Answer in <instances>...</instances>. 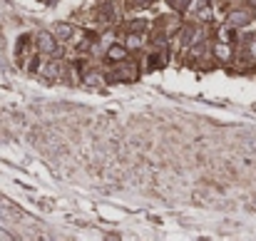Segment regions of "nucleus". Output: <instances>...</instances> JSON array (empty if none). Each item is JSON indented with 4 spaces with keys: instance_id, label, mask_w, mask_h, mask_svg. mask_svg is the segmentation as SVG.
Masks as SVG:
<instances>
[{
    "instance_id": "6",
    "label": "nucleus",
    "mask_w": 256,
    "mask_h": 241,
    "mask_svg": "<svg viewBox=\"0 0 256 241\" xmlns=\"http://www.w3.org/2000/svg\"><path fill=\"white\" fill-rule=\"evenodd\" d=\"M30 48H32V38H30V35H22V38L18 40V48H15V60H18L20 68L25 65V58L32 52Z\"/></svg>"
},
{
    "instance_id": "13",
    "label": "nucleus",
    "mask_w": 256,
    "mask_h": 241,
    "mask_svg": "<svg viewBox=\"0 0 256 241\" xmlns=\"http://www.w3.org/2000/svg\"><path fill=\"white\" fill-rule=\"evenodd\" d=\"M40 55H42V52H40ZM40 55H35V58L28 62V70H30V72H38V70H40Z\"/></svg>"
},
{
    "instance_id": "8",
    "label": "nucleus",
    "mask_w": 256,
    "mask_h": 241,
    "mask_svg": "<svg viewBox=\"0 0 256 241\" xmlns=\"http://www.w3.org/2000/svg\"><path fill=\"white\" fill-rule=\"evenodd\" d=\"M82 82H85L87 87H104V72H100V70H87L85 75H82Z\"/></svg>"
},
{
    "instance_id": "9",
    "label": "nucleus",
    "mask_w": 256,
    "mask_h": 241,
    "mask_svg": "<svg viewBox=\"0 0 256 241\" xmlns=\"http://www.w3.org/2000/svg\"><path fill=\"white\" fill-rule=\"evenodd\" d=\"M124 35H127V38H124L127 50H137V48L144 45V32H124Z\"/></svg>"
},
{
    "instance_id": "3",
    "label": "nucleus",
    "mask_w": 256,
    "mask_h": 241,
    "mask_svg": "<svg viewBox=\"0 0 256 241\" xmlns=\"http://www.w3.org/2000/svg\"><path fill=\"white\" fill-rule=\"evenodd\" d=\"M164 65H167V52H164L162 45H157V50H152V52L147 55L144 70H147V72H154V70H164Z\"/></svg>"
},
{
    "instance_id": "4",
    "label": "nucleus",
    "mask_w": 256,
    "mask_h": 241,
    "mask_svg": "<svg viewBox=\"0 0 256 241\" xmlns=\"http://www.w3.org/2000/svg\"><path fill=\"white\" fill-rule=\"evenodd\" d=\"M127 45L124 42H112L110 48H107V52H104V58H107V62H112V65H117V62H124L127 60Z\"/></svg>"
},
{
    "instance_id": "5",
    "label": "nucleus",
    "mask_w": 256,
    "mask_h": 241,
    "mask_svg": "<svg viewBox=\"0 0 256 241\" xmlns=\"http://www.w3.org/2000/svg\"><path fill=\"white\" fill-rule=\"evenodd\" d=\"M252 18H254V8L234 10V12H229V25H232V28H244Z\"/></svg>"
},
{
    "instance_id": "2",
    "label": "nucleus",
    "mask_w": 256,
    "mask_h": 241,
    "mask_svg": "<svg viewBox=\"0 0 256 241\" xmlns=\"http://www.w3.org/2000/svg\"><path fill=\"white\" fill-rule=\"evenodd\" d=\"M140 78V65L137 62H127V65H120L117 62V68H114V72L110 75V80L112 82H132Z\"/></svg>"
},
{
    "instance_id": "11",
    "label": "nucleus",
    "mask_w": 256,
    "mask_h": 241,
    "mask_svg": "<svg viewBox=\"0 0 256 241\" xmlns=\"http://www.w3.org/2000/svg\"><path fill=\"white\" fill-rule=\"evenodd\" d=\"M147 28H150L147 20H130V22H124V32H144L147 35Z\"/></svg>"
},
{
    "instance_id": "7",
    "label": "nucleus",
    "mask_w": 256,
    "mask_h": 241,
    "mask_svg": "<svg viewBox=\"0 0 256 241\" xmlns=\"http://www.w3.org/2000/svg\"><path fill=\"white\" fill-rule=\"evenodd\" d=\"M97 20L100 22H107V25H112V22H117V12H114V8H112V2H102L100 8H97Z\"/></svg>"
},
{
    "instance_id": "1",
    "label": "nucleus",
    "mask_w": 256,
    "mask_h": 241,
    "mask_svg": "<svg viewBox=\"0 0 256 241\" xmlns=\"http://www.w3.org/2000/svg\"><path fill=\"white\" fill-rule=\"evenodd\" d=\"M38 50L48 58H58L60 55V42L55 38V32H40L38 35Z\"/></svg>"
},
{
    "instance_id": "12",
    "label": "nucleus",
    "mask_w": 256,
    "mask_h": 241,
    "mask_svg": "<svg viewBox=\"0 0 256 241\" xmlns=\"http://www.w3.org/2000/svg\"><path fill=\"white\" fill-rule=\"evenodd\" d=\"M75 35H78V32H75L70 25H55V38H58V40H65V42H68V40H72Z\"/></svg>"
},
{
    "instance_id": "10",
    "label": "nucleus",
    "mask_w": 256,
    "mask_h": 241,
    "mask_svg": "<svg viewBox=\"0 0 256 241\" xmlns=\"http://www.w3.org/2000/svg\"><path fill=\"white\" fill-rule=\"evenodd\" d=\"M214 55H216L219 60H224V62H226V60H232V55H234V52H232V42L219 40V42L214 45Z\"/></svg>"
},
{
    "instance_id": "15",
    "label": "nucleus",
    "mask_w": 256,
    "mask_h": 241,
    "mask_svg": "<svg viewBox=\"0 0 256 241\" xmlns=\"http://www.w3.org/2000/svg\"><path fill=\"white\" fill-rule=\"evenodd\" d=\"M132 2H134V5H150L152 0H132Z\"/></svg>"
},
{
    "instance_id": "14",
    "label": "nucleus",
    "mask_w": 256,
    "mask_h": 241,
    "mask_svg": "<svg viewBox=\"0 0 256 241\" xmlns=\"http://www.w3.org/2000/svg\"><path fill=\"white\" fill-rule=\"evenodd\" d=\"M170 2H172V8H174V10H184V8L189 5V0H170Z\"/></svg>"
}]
</instances>
